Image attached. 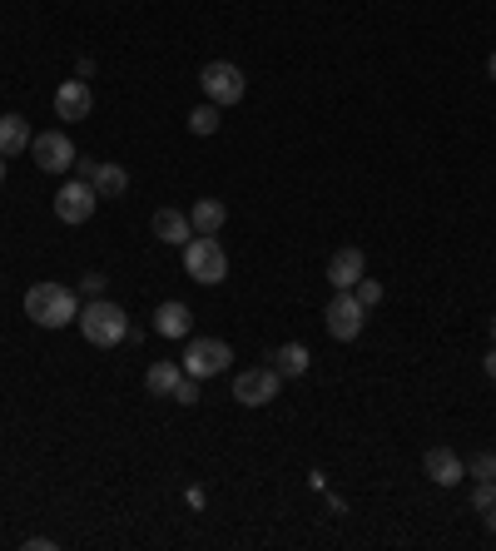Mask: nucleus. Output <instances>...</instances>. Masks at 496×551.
<instances>
[{
  "mask_svg": "<svg viewBox=\"0 0 496 551\" xmlns=\"http://www.w3.org/2000/svg\"><path fill=\"white\" fill-rule=\"evenodd\" d=\"M30 154H35V164L45 169V174H65V169H75V139L65 135V130H45V135L30 139Z\"/></svg>",
  "mask_w": 496,
  "mask_h": 551,
  "instance_id": "obj_7",
  "label": "nucleus"
},
{
  "mask_svg": "<svg viewBox=\"0 0 496 551\" xmlns=\"http://www.w3.org/2000/svg\"><path fill=\"white\" fill-rule=\"evenodd\" d=\"M353 293H358V303H363V308H377V303H382V283H377V278H358V288H353Z\"/></svg>",
  "mask_w": 496,
  "mask_h": 551,
  "instance_id": "obj_22",
  "label": "nucleus"
},
{
  "mask_svg": "<svg viewBox=\"0 0 496 551\" xmlns=\"http://www.w3.org/2000/svg\"><path fill=\"white\" fill-rule=\"evenodd\" d=\"M0 184H5V154H0Z\"/></svg>",
  "mask_w": 496,
  "mask_h": 551,
  "instance_id": "obj_29",
  "label": "nucleus"
},
{
  "mask_svg": "<svg viewBox=\"0 0 496 551\" xmlns=\"http://www.w3.org/2000/svg\"><path fill=\"white\" fill-rule=\"evenodd\" d=\"M75 323H80L85 343H95V348H120L129 338V318H124L120 303H110V298H90Z\"/></svg>",
  "mask_w": 496,
  "mask_h": 551,
  "instance_id": "obj_2",
  "label": "nucleus"
},
{
  "mask_svg": "<svg viewBox=\"0 0 496 551\" xmlns=\"http://www.w3.org/2000/svg\"><path fill=\"white\" fill-rule=\"evenodd\" d=\"M492 343H496V318H492Z\"/></svg>",
  "mask_w": 496,
  "mask_h": 551,
  "instance_id": "obj_31",
  "label": "nucleus"
},
{
  "mask_svg": "<svg viewBox=\"0 0 496 551\" xmlns=\"http://www.w3.org/2000/svg\"><path fill=\"white\" fill-rule=\"evenodd\" d=\"M90 184H95V194H100V199H115V194H124V189H129V174H124L120 164H95Z\"/></svg>",
  "mask_w": 496,
  "mask_h": 551,
  "instance_id": "obj_19",
  "label": "nucleus"
},
{
  "mask_svg": "<svg viewBox=\"0 0 496 551\" xmlns=\"http://www.w3.org/2000/svg\"><path fill=\"white\" fill-rule=\"evenodd\" d=\"M199 85H204V95H209V105H239L248 95V80H244V70L234 65V60H209L204 65V75H199Z\"/></svg>",
  "mask_w": 496,
  "mask_h": 551,
  "instance_id": "obj_4",
  "label": "nucleus"
},
{
  "mask_svg": "<svg viewBox=\"0 0 496 551\" xmlns=\"http://www.w3.org/2000/svg\"><path fill=\"white\" fill-rule=\"evenodd\" d=\"M482 517H487V532H496V507H487Z\"/></svg>",
  "mask_w": 496,
  "mask_h": 551,
  "instance_id": "obj_28",
  "label": "nucleus"
},
{
  "mask_svg": "<svg viewBox=\"0 0 496 551\" xmlns=\"http://www.w3.org/2000/svg\"><path fill=\"white\" fill-rule=\"evenodd\" d=\"M278 388H283L278 368H248V373L234 378V398H239L244 408H268V403L278 398Z\"/></svg>",
  "mask_w": 496,
  "mask_h": 551,
  "instance_id": "obj_8",
  "label": "nucleus"
},
{
  "mask_svg": "<svg viewBox=\"0 0 496 551\" xmlns=\"http://www.w3.org/2000/svg\"><path fill=\"white\" fill-rule=\"evenodd\" d=\"M189 328H194L189 303L169 298V303H159V308H154V333H159V338H189Z\"/></svg>",
  "mask_w": 496,
  "mask_h": 551,
  "instance_id": "obj_13",
  "label": "nucleus"
},
{
  "mask_svg": "<svg viewBox=\"0 0 496 551\" xmlns=\"http://www.w3.org/2000/svg\"><path fill=\"white\" fill-rule=\"evenodd\" d=\"M363 274H368V259H363V249H353V244L328 259V283H333V288H358Z\"/></svg>",
  "mask_w": 496,
  "mask_h": 551,
  "instance_id": "obj_12",
  "label": "nucleus"
},
{
  "mask_svg": "<svg viewBox=\"0 0 496 551\" xmlns=\"http://www.w3.org/2000/svg\"><path fill=\"white\" fill-rule=\"evenodd\" d=\"M472 507H477V512L496 507V477H492V482H477V487H472Z\"/></svg>",
  "mask_w": 496,
  "mask_h": 551,
  "instance_id": "obj_25",
  "label": "nucleus"
},
{
  "mask_svg": "<svg viewBox=\"0 0 496 551\" xmlns=\"http://www.w3.org/2000/svg\"><path fill=\"white\" fill-rule=\"evenodd\" d=\"M492 80H496V50H492Z\"/></svg>",
  "mask_w": 496,
  "mask_h": 551,
  "instance_id": "obj_30",
  "label": "nucleus"
},
{
  "mask_svg": "<svg viewBox=\"0 0 496 551\" xmlns=\"http://www.w3.org/2000/svg\"><path fill=\"white\" fill-rule=\"evenodd\" d=\"M30 125H25V115H0V154L10 159V154H20V149H30Z\"/></svg>",
  "mask_w": 496,
  "mask_h": 551,
  "instance_id": "obj_17",
  "label": "nucleus"
},
{
  "mask_svg": "<svg viewBox=\"0 0 496 551\" xmlns=\"http://www.w3.org/2000/svg\"><path fill=\"white\" fill-rule=\"evenodd\" d=\"M487 378L496 383V343H492V353H487Z\"/></svg>",
  "mask_w": 496,
  "mask_h": 551,
  "instance_id": "obj_27",
  "label": "nucleus"
},
{
  "mask_svg": "<svg viewBox=\"0 0 496 551\" xmlns=\"http://www.w3.org/2000/svg\"><path fill=\"white\" fill-rule=\"evenodd\" d=\"M219 120H224V115H219V105H199V110L189 115V130H194V135H214V130H219Z\"/></svg>",
  "mask_w": 496,
  "mask_h": 551,
  "instance_id": "obj_20",
  "label": "nucleus"
},
{
  "mask_svg": "<svg viewBox=\"0 0 496 551\" xmlns=\"http://www.w3.org/2000/svg\"><path fill=\"white\" fill-rule=\"evenodd\" d=\"M224 219H229L224 199H199V204L189 209V224H194V234H219V229H224Z\"/></svg>",
  "mask_w": 496,
  "mask_h": 551,
  "instance_id": "obj_16",
  "label": "nucleus"
},
{
  "mask_svg": "<svg viewBox=\"0 0 496 551\" xmlns=\"http://www.w3.org/2000/svg\"><path fill=\"white\" fill-rule=\"evenodd\" d=\"M25 318L40 323V328H65L80 318V293L65 288V283H35L25 293Z\"/></svg>",
  "mask_w": 496,
  "mask_h": 551,
  "instance_id": "obj_1",
  "label": "nucleus"
},
{
  "mask_svg": "<svg viewBox=\"0 0 496 551\" xmlns=\"http://www.w3.org/2000/svg\"><path fill=\"white\" fill-rule=\"evenodd\" d=\"M268 358H273L278 378H303V373H308V348H303V343H283V348H273Z\"/></svg>",
  "mask_w": 496,
  "mask_h": 551,
  "instance_id": "obj_18",
  "label": "nucleus"
},
{
  "mask_svg": "<svg viewBox=\"0 0 496 551\" xmlns=\"http://www.w3.org/2000/svg\"><path fill=\"white\" fill-rule=\"evenodd\" d=\"M154 239H164V244H189V239H194L189 214H179V209H159V214H154Z\"/></svg>",
  "mask_w": 496,
  "mask_h": 551,
  "instance_id": "obj_15",
  "label": "nucleus"
},
{
  "mask_svg": "<svg viewBox=\"0 0 496 551\" xmlns=\"http://www.w3.org/2000/svg\"><path fill=\"white\" fill-rule=\"evenodd\" d=\"M179 383H184V363H174V358H159V363H149V373H144V388H149L154 398H174Z\"/></svg>",
  "mask_w": 496,
  "mask_h": 551,
  "instance_id": "obj_14",
  "label": "nucleus"
},
{
  "mask_svg": "<svg viewBox=\"0 0 496 551\" xmlns=\"http://www.w3.org/2000/svg\"><path fill=\"white\" fill-rule=\"evenodd\" d=\"M323 323H328V333H333L338 343H353V338L363 333V323H368V308L358 303V293H353V288H338V298L328 303Z\"/></svg>",
  "mask_w": 496,
  "mask_h": 551,
  "instance_id": "obj_6",
  "label": "nucleus"
},
{
  "mask_svg": "<svg viewBox=\"0 0 496 551\" xmlns=\"http://www.w3.org/2000/svg\"><path fill=\"white\" fill-rule=\"evenodd\" d=\"M174 403H179V408H194V403H199V378L184 373V383L174 388Z\"/></svg>",
  "mask_w": 496,
  "mask_h": 551,
  "instance_id": "obj_24",
  "label": "nucleus"
},
{
  "mask_svg": "<svg viewBox=\"0 0 496 551\" xmlns=\"http://www.w3.org/2000/svg\"><path fill=\"white\" fill-rule=\"evenodd\" d=\"M184 373L189 378H214V373H229V363H234V348L224 343V338H189V348H184Z\"/></svg>",
  "mask_w": 496,
  "mask_h": 551,
  "instance_id": "obj_5",
  "label": "nucleus"
},
{
  "mask_svg": "<svg viewBox=\"0 0 496 551\" xmlns=\"http://www.w3.org/2000/svg\"><path fill=\"white\" fill-rule=\"evenodd\" d=\"M90 110H95V95H90V80H65L60 90H55V115L60 120H90Z\"/></svg>",
  "mask_w": 496,
  "mask_h": 551,
  "instance_id": "obj_10",
  "label": "nucleus"
},
{
  "mask_svg": "<svg viewBox=\"0 0 496 551\" xmlns=\"http://www.w3.org/2000/svg\"><path fill=\"white\" fill-rule=\"evenodd\" d=\"M95 164H100V159H75V179H85V184H90V174H95Z\"/></svg>",
  "mask_w": 496,
  "mask_h": 551,
  "instance_id": "obj_26",
  "label": "nucleus"
},
{
  "mask_svg": "<svg viewBox=\"0 0 496 551\" xmlns=\"http://www.w3.org/2000/svg\"><path fill=\"white\" fill-rule=\"evenodd\" d=\"M467 477H477V482H492V477H496V457H492V452H477V457L467 462Z\"/></svg>",
  "mask_w": 496,
  "mask_h": 551,
  "instance_id": "obj_21",
  "label": "nucleus"
},
{
  "mask_svg": "<svg viewBox=\"0 0 496 551\" xmlns=\"http://www.w3.org/2000/svg\"><path fill=\"white\" fill-rule=\"evenodd\" d=\"M422 467H427V477H432L437 487H457V482L467 477V462H462L452 447H427Z\"/></svg>",
  "mask_w": 496,
  "mask_h": 551,
  "instance_id": "obj_11",
  "label": "nucleus"
},
{
  "mask_svg": "<svg viewBox=\"0 0 496 551\" xmlns=\"http://www.w3.org/2000/svg\"><path fill=\"white\" fill-rule=\"evenodd\" d=\"M184 274L194 278V283H204V288L224 283V278H229V254H224V244H219L214 234H194V239L184 244Z\"/></svg>",
  "mask_w": 496,
  "mask_h": 551,
  "instance_id": "obj_3",
  "label": "nucleus"
},
{
  "mask_svg": "<svg viewBox=\"0 0 496 551\" xmlns=\"http://www.w3.org/2000/svg\"><path fill=\"white\" fill-rule=\"evenodd\" d=\"M492 457H496V452H492Z\"/></svg>",
  "mask_w": 496,
  "mask_h": 551,
  "instance_id": "obj_32",
  "label": "nucleus"
},
{
  "mask_svg": "<svg viewBox=\"0 0 496 551\" xmlns=\"http://www.w3.org/2000/svg\"><path fill=\"white\" fill-rule=\"evenodd\" d=\"M105 283H110L105 274H85V278H80V288H75V293H80V298L90 303V298H105Z\"/></svg>",
  "mask_w": 496,
  "mask_h": 551,
  "instance_id": "obj_23",
  "label": "nucleus"
},
{
  "mask_svg": "<svg viewBox=\"0 0 496 551\" xmlns=\"http://www.w3.org/2000/svg\"><path fill=\"white\" fill-rule=\"evenodd\" d=\"M95 184H85V179H70V184H60V194H55V219L60 224H85L90 214H95Z\"/></svg>",
  "mask_w": 496,
  "mask_h": 551,
  "instance_id": "obj_9",
  "label": "nucleus"
}]
</instances>
